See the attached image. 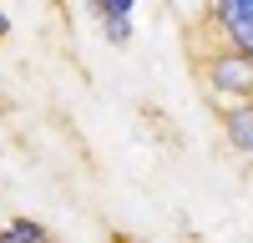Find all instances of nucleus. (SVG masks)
I'll return each mask as SVG.
<instances>
[{"label":"nucleus","instance_id":"obj_3","mask_svg":"<svg viewBox=\"0 0 253 243\" xmlns=\"http://www.w3.org/2000/svg\"><path fill=\"white\" fill-rule=\"evenodd\" d=\"M96 26L107 31V40H117V46H126V40H132V0H96Z\"/></svg>","mask_w":253,"mask_h":243},{"label":"nucleus","instance_id":"obj_5","mask_svg":"<svg viewBox=\"0 0 253 243\" xmlns=\"http://www.w3.org/2000/svg\"><path fill=\"white\" fill-rule=\"evenodd\" d=\"M0 243H56V238H51V228H41V223L15 218V223H5V228H0Z\"/></svg>","mask_w":253,"mask_h":243},{"label":"nucleus","instance_id":"obj_6","mask_svg":"<svg viewBox=\"0 0 253 243\" xmlns=\"http://www.w3.org/2000/svg\"><path fill=\"white\" fill-rule=\"evenodd\" d=\"M5 31H10V20H5V15H0V36H5Z\"/></svg>","mask_w":253,"mask_h":243},{"label":"nucleus","instance_id":"obj_4","mask_svg":"<svg viewBox=\"0 0 253 243\" xmlns=\"http://www.w3.org/2000/svg\"><path fill=\"white\" fill-rule=\"evenodd\" d=\"M223 132H228V147L253 152V107H228L223 112Z\"/></svg>","mask_w":253,"mask_h":243},{"label":"nucleus","instance_id":"obj_7","mask_svg":"<svg viewBox=\"0 0 253 243\" xmlns=\"http://www.w3.org/2000/svg\"><path fill=\"white\" fill-rule=\"evenodd\" d=\"M248 107H253V101H248Z\"/></svg>","mask_w":253,"mask_h":243},{"label":"nucleus","instance_id":"obj_2","mask_svg":"<svg viewBox=\"0 0 253 243\" xmlns=\"http://www.w3.org/2000/svg\"><path fill=\"white\" fill-rule=\"evenodd\" d=\"M203 71V86L213 91L218 101H228V107H248L253 101V61L248 56H233V51H213L198 61Z\"/></svg>","mask_w":253,"mask_h":243},{"label":"nucleus","instance_id":"obj_1","mask_svg":"<svg viewBox=\"0 0 253 243\" xmlns=\"http://www.w3.org/2000/svg\"><path fill=\"white\" fill-rule=\"evenodd\" d=\"M198 31H213L218 36L203 56L233 51V56H248L253 61V0H218V5H208L203 20H198Z\"/></svg>","mask_w":253,"mask_h":243}]
</instances>
